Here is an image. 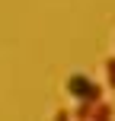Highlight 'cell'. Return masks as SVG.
I'll return each mask as SVG.
<instances>
[{
	"mask_svg": "<svg viewBox=\"0 0 115 121\" xmlns=\"http://www.w3.org/2000/svg\"><path fill=\"white\" fill-rule=\"evenodd\" d=\"M106 73H109V89L115 92V57L106 60Z\"/></svg>",
	"mask_w": 115,
	"mask_h": 121,
	"instance_id": "obj_3",
	"label": "cell"
},
{
	"mask_svg": "<svg viewBox=\"0 0 115 121\" xmlns=\"http://www.w3.org/2000/svg\"><path fill=\"white\" fill-rule=\"evenodd\" d=\"M90 108H93V102H80L74 115H77V118H90Z\"/></svg>",
	"mask_w": 115,
	"mask_h": 121,
	"instance_id": "obj_4",
	"label": "cell"
},
{
	"mask_svg": "<svg viewBox=\"0 0 115 121\" xmlns=\"http://www.w3.org/2000/svg\"><path fill=\"white\" fill-rule=\"evenodd\" d=\"M90 118H96V121H106V118H112V105H106L102 99H99V102H93V108H90Z\"/></svg>",
	"mask_w": 115,
	"mask_h": 121,
	"instance_id": "obj_2",
	"label": "cell"
},
{
	"mask_svg": "<svg viewBox=\"0 0 115 121\" xmlns=\"http://www.w3.org/2000/svg\"><path fill=\"white\" fill-rule=\"evenodd\" d=\"M67 92H70L77 102H99L102 99V86L96 80H90L86 73H70L67 77Z\"/></svg>",
	"mask_w": 115,
	"mask_h": 121,
	"instance_id": "obj_1",
	"label": "cell"
}]
</instances>
